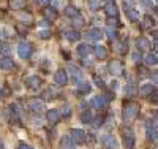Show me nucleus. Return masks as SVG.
<instances>
[{"mask_svg":"<svg viewBox=\"0 0 158 149\" xmlns=\"http://www.w3.org/2000/svg\"><path fill=\"white\" fill-rule=\"evenodd\" d=\"M125 94H128V95H133V94H135V86H133V84H128V86L125 87Z\"/></svg>","mask_w":158,"mask_h":149,"instance_id":"obj_40","label":"nucleus"},{"mask_svg":"<svg viewBox=\"0 0 158 149\" xmlns=\"http://www.w3.org/2000/svg\"><path fill=\"white\" fill-rule=\"evenodd\" d=\"M70 138H71V141L76 143V144H84V143H85V132L81 130V129H71Z\"/></svg>","mask_w":158,"mask_h":149,"instance_id":"obj_3","label":"nucleus"},{"mask_svg":"<svg viewBox=\"0 0 158 149\" xmlns=\"http://www.w3.org/2000/svg\"><path fill=\"white\" fill-rule=\"evenodd\" d=\"M63 13H65V16H67V18H71V19L76 18V16H79V10H77L76 7H71V5L65 8Z\"/></svg>","mask_w":158,"mask_h":149,"instance_id":"obj_22","label":"nucleus"},{"mask_svg":"<svg viewBox=\"0 0 158 149\" xmlns=\"http://www.w3.org/2000/svg\"><path fill=\"white\" fill-rule=\"evenodd\" d=\"M104 144H106L109 149H118V143L115 141L114 137H111V135H108V137L104 138Z\"/></svg>","mask_w":158,"mask_h":149,"instance_id":"obj_28","label":"nucleus"},{"mask_svg":"<svg viewBox=\"0 0 158 149\" xmlns=\"http://www.w3.org/2000/svg\"><path fill=\"white\" fill-rule=\"evenodd\" d=\"M43 15H44V19H46L48 22H54V21L59 18V13H57V10H56L54 7H44Z\"/></svg>","mask_w":158,"mask_h":149,"instance_id":"obj_7","label":"nucleus"},{"mask_svg":"<svg viewBox=\"0 0 158 149\" xmlns=\"http://www.w3.org/2000/svg\"><path fill=\"white\" fill-rule=\"evenodd\" d=\"M131 59H133L135 62H141V60H142V56H141V52H139V51H135L133 54H131Z\"/></svg>","mask_w":158,"mask_h":149,"instance_id":"obj_37","label":"nucleus"},{"mask_svg":"<svg viewBox=\"0 0 158 149\" xmlns=\"http://www.w3.org/2000/svg\"><path fill=\"white\" fill-rule=\"evenodd\" d=\"M158 64V60H156V54L153 52H149L147 56H146V65H149V67H155Z\"/></svg>","mask_w":158,"mask_h":149,"instance_id":"obj_29","label":"nucleus"},{"mask_svg":"<svg viewBox=\"0 0 158 149\" xmlns=\"http://www.w3.org/2000/svg\"><path fill=\"white\" fill-rule=\"evenodd\" d=\"M11 54H13V48H11L10 45H6V43L0 45V56H3V57H10Z\"/></svg>","mask_w":158,"mask_h":149,"instance_id":"obj_26","label":"nucleus"},{"mask_svg":"<svg viewBox=\"0 0 158 149\" xmlns=\"http://www.w3.org/2000/svg\"><path fill=\"white\" fill-rule=\"evenodd\" d=\"M144 21H146V27H150V25L153 24V19L150 18V15H146V16H144Z\"/></svg>","mask_w":158,"mask_h":149,"instance_id":"obj_41","label":"nucleus"},{"mask_svg":"<svg viewBox=\"0 0 158 149\" xmlns=\"http://www.w3.org/2000/svg\"><path fill=\"white\" fill-rule=\"evenodd\" d=\"M114 48H115V51L118 54H127V51H128V45L125 42H115L114 43Z\"/></svg>","mask_w":158,"mask_h":149,"instance_id":"obj_27","label":"nucleus"},{"mask_svg":"<svg viewBox=\"0 0 158 149\" xmlns=\"http://www.w3.org/2000/svg\"><path fill=\"white\" fill-rule=\"evenodd\" d=\"M122 114H123V121H125L127 124L133 122V121H136V117L139 114V105L136 102H133V100L127 102L123 105V113Z\"/></svg>","mask_w":158,"mask_h":149,"instance_id":"obj_1","label":"nucleus"},{"mask_svg":"<svg viewBox=\"0 0 158 149\" xmlns=\"http://www.w3.org/2000/svg\"><path fill=\"white\" fill-rule=\"evenodd\" d=\"M19 149H33V147L29 146V144H24V143H22V144H19Z\"/></svg>","mask_w":158,"mask_h":149,"instance_id":"obj_44","label":"nucleus"},{"mask_svg":"<svg viewBox=\"0 0 158 149\" xmlns=\"http://www.w3.org/2000/svg\"><path fill=\"white\" fill-rule=\"evenodd\" d=\"M146 130H147V138L152 140V141H156V125L155 122H149L146 124Z\"/></svg>","mask_w":158,"mask_h":149,"instance_id":"obj_12","label":"nucleus"},{"mask_svg":"<svg viewBox=\"0 0 158 149\" xmlns=\"http://www.w3.org/2000/svg\"><path fill=\"white\" fill-rule=\"evenodd\" d=\"M40 84H41V78H38V76H29L27 79H25V86L30 87V89H38Z\"/></svg>","mask_w":158,"mask_h":149,"instance_id":"obj_14","label":"nucleus"},{"mask_svg":"<svg viewBox=\"0 0 158 149\" xmlns=\"http://www.w3.org/2000/svg\"><path fill=\"white\" fill-rule=\"evenodd\" d=\"M15 67V62H13L11 57H3V56H0V68L2 70H10Z\"/></svg>","mask_w":158,"mask_h":149,"instance_id":"obj_17","label":"nucleus"},{"mask_svg":"<svg viewBox=\"0 0 158 149\" xmlns=\"http://www.w3.org/2000/svg\"><path fill=\"white\" fill-rule=\"evenodd\" d=\"M35 2H36L38 5H41V7H48V5L51 3V0H35Z\"/></svg>","mask_w":158,"mask_h":149,"instance_id":"obj_42","label":"nucleus"},{"mask_svg":"<svg viewBox=\"0 0 158 149\" xmlns=\"http://www.w3.org/2000/svg\"><path fill=\"white\" fill-rule=\"evenodd\" d=\"M40 25H41V27H48V25H49V22L44 19V21H41V22H40Z\"/></svg>","mask_w":158,"mask_h":149,"instance_id":"obj_47","label":"nucleus"},{"mask_svg":"<svg viewBox=\"0 0 158 149\" xmlns=\"http://www.w3.org/2000/svg\"><path fill=\"white\" fill-rule=\"evenodd\" d=\"M74 147V143L71 141L70 137H63L60 140V149H73Z\"/></svg>","mask_w":158,"mask_h":149,"instance_id":"obj_23","label":"nucleus"},{"mask_svg":"<svg viewBox=\"0 0 158 149\" xmlns=\"http://www.w3.org/2000/svg\"><path fill=\"white\" fill-rule=\"evenodd\" d=\"M108 102H109L108 95H97L90 100V106L97 108V110H103V108L108 106Z\"/></svg>","mask_w":158,"mask_h":149,"instance_id":"obj_5","label":"nucleus"},{"mask_svg":"<svg viewBox=\"0 0 158 149\" xmlns=\"http://www.w3.org/2000/svg\"><path fill=\"white\" fill-rule=\"evenodd\" d=\"M85 67H90L92 65V60H90V57H84V62H82Z\"/></svg>","mask_w":158,"mask_h":149,"instance_id":"obj_43","label":"nucleus"},{"mask_svg":"<svg viewBox=\"0 0 158 149\" xmlns=\"http://www.w3.org/2000/svg\"><path fill=\"white\" fill-rule=\"evenodd\" d=\"M136 46H138V51H146L150 48V42L146 38V37H141L136 40Z\"/></svg>","mask_w":158,"mask_h":149,"instance_id":"obj_18","label":"nucleus"},{"mask_svg":"<svg viewBox=\"0 0 158 149\" xmlns=\"http://www.w3.org/2000/svg\"><path fill=\"white\" fill-rule=\"evenodd\" d=\"M32 51H33V48H32L30 43L21 42L19 46H18V54H19L21 59H29V57L32 56Z\"/></svg>","mask_w":158,"mask_h":149,"instance_id":"obj_4","label":"nucleus"},{"mask_svg":"<svg viewBox=\"0 0 158 149\" xmlns=\"http://www.w3.org/2000/svg\"><path fill=\"white\" fill-rule=\"evenodd\" d=\"M125 8H127V7H125ZM125 13H127V16H128L130 21H133V22L139 21V13H138L136 10H133V8H127Z\"/></svg>","mask_w":158,"mask_h":149,"instance_id":"obj_25","label":"nucleus"},{"mask_svg":"<svg viewBox=\"0 0 158 149\" xmlns=\"http://www.w3.org/2000/svg\"><path fill=\"white\" fill-rule=\"evenodd\" d=\"M108 70H109V73H112L115 76H120V75H123V64L120 60H111L108 65Z\"/></svg>","mask_w":158,"mask_h":149,"instance_id":"obj_6","label":"nucleus"},{"mask_svg":"<svg viewBox=\"0 0 158 149\" xmlns=\"http://www.w3.org/2000/svg\"><path fill=\"white\" fill-rule=\"evenodd\" d=\"M70 70H71V73H73V81H74V84L76 83H79V79H81V72H79L76 67H70Z\"/></svg>","mask_w":158,"mask_h":149,"instance_id":"obj_31","label":"nucleus"},{"mask_svg":"<svg viewBox=\"0 0 158 149\" xmlns=\"http://www.w3.org/2000/svg\"><path fill=\"white\" fill-rule=\"evenodd\" d=\"M65 38H67L68 42H77V40L81 38V33H79L76 29H71V30L65 32Z\"/></svg>","mask_w":158,"mask_h":149,"instance_id":"obj_19","label":"nucleus"},{"mask_svg":"<svg viewBox=\"0 0 158 149\" xmlns=\"http://www.w3.org/2000/svg\"><path fill=\"white\" fill-rule=\"evenodd\" d=\"M92 51H94V48H92L90 45H87V43H82V45L77 46V54L81 57H89Z\"/></svg>","mask_w":158,"mask_h":149,"instance_id":"obj_15","label":"nucleus"},{"mask_svg":"<svg viewBox=\"0 0 158 149\" xmlns=\"http://www.w3.org/2000/svg\"><path fill=\"white\" fill-rule=\"evenodd\" d=\"M117 86H118L117 81H112V83H111V89H112V90H114V89H117Z\"/></svg>","mask_w":158,"mask_h":149,"instance_id":"obj_46","label":"nucleus"},{"mask_svg":"<svg viewBox=\"0 0 158 149\" xmlns=\"http://www.w3.org/2000/svg\"><path fill=\"white\" fill-rule=\"evenodd\" d=\"M106 35H108V38L111 40V42H114L115 37H117V32L112 29V27H108V29H106Z\"/></svg>","mask_w":158,"mask_h":149,"instance_id":"obj_34","label":"nucleus"},{"mask_svg":"<svg viewBox=\"0 0 158 149\" xmlns=\"http://www.w3.org/2000/svg\"><path fill=\"white\" fill-rule=\"evenodd\" d=\"M19 18L22 21H27V22H32V19H33L30 13H19Z\"/></svg>","mask_w":158,"mask_h":149,"instance_id":"obj_36","label":"nucleus"},{"mask_svg":"<svg viewBox=\"0 0 158 149\" xmlns=\"http://www.w3.org/2000/svg\"><path fill=\"white\" fill-rule=\"evenodd\" d=\"M89 7H90L92 10H98V7H100V0H89Z\"/></svg>","mask_w":158,"mask_h":149,"instance_id":"obj_39","label":"nucleus"},{"mask_svg":"<svg viewBox=\"0 0 158 149\" xmlns=\"http://www.w3.org/2000/svg\"><path fill=\"white\" fill-rule=\"evenodd\" d=\"M94 52H95V56L98 59H101V60H104V59L108 57V49L104 48V46H95L94 48Z\"/></svg>","mask_w":158,"mask_h":149,"instance_id":"obj_20","label":"nucleus"},{"mask_svg":"<svg viewBox=\"0 0 158 149\" xmlns=\"http://www.w3.org/2000/svg\"><path fill=\"white\" fill-rule=\"evenodd\" d=\"M81 121H82L84 124H90L92 122V113L89 110H84L82 114H81Z\"/></svg>","mask_w":158,"mask_h":149,"instance_id":"obj_30","label":"nucleus"},{"mask_svg":"<svg viewBox=\"0 0 158 149\" xmlns=\"http://www.w3.org/2000/svg\"><path fill=\"white\" fill-rule=\"evenodd\" d=\"M46 119H48V122L51 125H56V124H59V121L62 119V114H60L59 110H49L46 113Z\"/></svg>","mask_w":158,"mask_h":149,"instance_id":"obj_9","label":"nucleus"},{"mask_svg":"<svg viewBox=\"0 0 158 149\" xmlns=\"http://www.w3.org/2000/svg\"><path fill=\"white\" fill-rule=\"evenodd\" d=\"M0 149H5V147H3V144H2V143H0Z\"/></svg>","mask_w":158,"mask_h":149,"instance_id":"obj_48","label":"nucleus"},{"mask_svg":"<svg viewBox=\"0 0 158 149\" xmlns=\"http://www.w3.org/2000/svg\"><path fill=\"white\" fill-rule=\"evenodd\" d=\"M0 95H2V92H0Z\"/></svg>","mask_w":158,"mask_h":149,"instance_id":"obj_49","label":"nucleus"},{"mask_svg":"<svg viewBox=\"0 0 158 149\" xmlns=\"http://www.w3.org/2000/svg\"><path fill=\"white\" fill-rule=\"evenodd\" d=\"M90 90H92V86L89 83H81L77 86V94H79V95H87Z\"/></svg>","mask_w":158,"mask_h":149,"instance_id":"obj_24","label":"nucleus"},{"mask_svg":"<svg viewBox=\"0 0 158 149\" xmlns=\"http://www.w3.org/2000/svg\"><path fill=\"white\" fill-rule=\"evenodd\" d=\"M10 7L13 10H22L27 7V0H10Z\"/></svg>","mask_w":158,"mask_h":149,"instance_id":"obj_21","label":"nucleus"},{"mask_svg":"<svg viewBox=\"0 0 158 149\" xmlns=\"http://www.w3.org/2000/svg\"><path fill=\"white\" fill-rule=\"evenodd\" d=\"M27 106L30 108L33 113H41V111H44V103H43L41 100H38V99H30V100L27 102Z\"/></svg>","mask_w":158,"mask_h":149,"instance_id":"obj_8","label":"nucleus"},{"mask_svg":"<svg viewBox=\"0 0 158 149\" xmlns=\"http://www.w3.org/2000/svg\"><path fill=\"white\" fill-rule=\"evenodd\" d=\"M122 137H123V147L125 149H135L136 146V137H135V133L131 132V129H122Z\"/></svg>","mask_w":158,"mask_h":149,"instance_id":"obj_2","label":"nucleus"},{"mask_svg":"<svg viewBox=\"0 0 158 149\" xmlns=\"http://www.w3.org/2000/svg\"><path fill=\"white\" fill-rule=\"evenodd\" d=\"M41 99H43V100H46V102H49V100H52V99H54V94H52V92L48 89V90H44V92H43Z\"/></svg>","mask_w":158,"mask_h":149,"instance_id":"obj_35","label":"nucleus"},{"mask_svg":"<svg viewBox=\"0 0 158 149\" xmlns=\"http://www.w3.org/2000/svg\"><path fill=\"white\" fill-rule=\"evenodd\" d=\"M95 83H97V84H98V86L101 87V86H103V79H100L98 76H95Z\"/></svg>","mask_w":158,"mask_h":149,"instance_id":"obj_45","label":"nucleus"},{"mask_svg":"<svg viewBox=\"0 0 158 149\" xmlns=\"http://www.w3.org/2000/svg\"><path fill=\"white\" fill-rule=\"evenodd\" d=\"M104 13H106L108 18H115L117 16V7L112 0H108L106 5H104Z\"/></svg>","mask_w":158,"mask_h":149,"instance_id":"obj_11","label":"nucleus"},{"mask_svg":"<svg viewBox=\"0 0 158 149\" xmlns=\"http://www.w3.org/2000/svg\"><path fill=\"white\" fill-rule=\"evenodd\" d=\"M38 35H40V38H43V40H49L51 38V30H41Z\"/></svg>","mask_w":158,"mask_h":149,"instance_id":"obj_38","label":"nucleus"},{"mask_svg":"<svg viewBox=\"0 0 158 149\" xmlns=\"http://www.w3.org/2000/svg\"><path fill=\"white\" fill-rule=\"evenodd\" d=\"M73 25H74V29H76V30L79 29V27H82V25H84V19H82L81 15L76 16V18H73Z\"/></svg>","mask_w":158,"mask_h":149,"instance_id":"obj_33","label":"nucleus"},{"mask_svg":"<svg viewBox=\"0 0 158 149\" xmlns=\"http://www.w3.org/2000/svg\"><path fill=\"white\" fill-rule=\"evenodd\" d=\"M54 81H56L59 86H67V83H68V73L65 72V70H59L54 75Z\"/></svg>","mask_w":158,"mask_h":149,"instance_id":"obj_10","label":"nucleus"},{"mask_svg":"<svg viewBox=\"0 0 158 149\" xmlns=\"http://www.w3.org/2000/svg\"><path fill=\"white\" fill-rule=\"evenodd\" d=\"M155 90V86L152 83H146V84H142L141 89H139V95L141 97H149L150 94Z\"/></svg>","mask_w":158,"mask_h":149,"instance_id":"obj_16","label":"nucleus"},{"mask_svg":"<svg viewBox=\"0 0 158 149\" xmlns=\"http://www.w3.org/2000/svg\"><path fill=\"white\" fill-rule=\"evenodd\" d=\"M92 124H94L95 129L103 127V124H104V117H103V116H97L95 119H92Z\"/></svg>","mask_w":158,"mask_h":149,"instance_id":"obj_32","label":"nucleus"},{"mask_svg":"<svg viewBox=\"0 0 158 149\" xmlns=\"http://www.w3.org/2000/svg\"><path fill=\"white\" fill-rule=\"evenodd\" d=\"M103 33L100 29H97V27H94V29H89L87 32V38H89V42H98V40H101Z\"/></svg>","mask_w":158,"mask_h":149,"instance_id":"obj_13","label":"nucleus"}]
</instances>
